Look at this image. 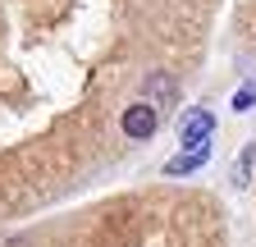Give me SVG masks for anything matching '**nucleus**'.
Returning a JSON list of instances; mask_svg holds the SVG:
<instances>
[{
	"label": "nucleus",
	"instance_id": "obj_1",
	"mask_svg": "<svg viewBox=\"0 0 256 247\" xmlns=\"http://www.w3.org/2000/svg\"><path fill=\"white\" fill-rule=\"evenodd\" d=\"M142 101H146L151 110H165V106H178V82H174V74H165V69L146 74V78H142Z\"/></svg>",
	"mask_w": 256,
	"mask_h": 247
},
{
	"label": "nucleus",
	"instance_id": "obj_2",
	"mask_svg": "<svg viewBox=\"0 0 256 247\" xmlns=\"http://www.w3.org/2000/svg\"><path fill=\"white\" fill-rule=\"evenodd\" d=\"M119 128L133 138V142H146V138L160 128V110H151L146 101H138V106H128V110L119 114Z\"/></svg>",
	"mask_w": 256,
	"mask_h": 247
},
{
	"label": "nucleus",
	"instance_id": "obj_3",
	"mask_svg": "<svg viewBox=\"0 0 256 247\" xmlns=\"http://www.w3.org/2000/svg\"><path fill=\"white\" fill-rule=\"evenodd\" d=\"M210 133H215V114L192 110L183 119V128H178V142H183V151H202V146H210Z\"/></svg>",
	"mask_w": 256,
	"mask_h": 247
},
{
	"label": "nucleus",
	"instance_id": "obj_4",
	"mask_svg": "<svg viewBox=\"0 0 256 247\" xmlns=\"http://www.w3.org/2000/svg\"><path fill=\"white\" fill-rule=\"evenodd\" d=\"M206 156H210V146H202V151H178V156L165 160V174H170V178L192 174V170H202V165H206Z\"/></svg>",
	"mask_w": 256,
	"mask_h": 247
},
{
	"label": "nucleus",
	"instance_id": "obj_5",
	"mask_svg": "<svg viewBox=\"0 0 256 247\" xmlns=\"http://www.w3.org/2000/svg\"><path fill=\"white\" fill-rule=\"evenodd\" d=\"M252 165H256V142L242 146V156H238V165H234V188H247V183H252Z\"/></svg>",
	"mask_w": 256,
	"mask_h": 247
},
{
	"label": "nucleus",
	"instance_id": "obj_6",
	"mask_svg": "<svg viewBox=\"0 0 256 247\" xmlns=\"http://www.w3.org/2000/svg\"><path fill=\"white\" fill-rule=\"evenodd\" d=\"M252 106H256V78H247V82L234 92V110H238V114H247Z\"/></svg>",
	"mask_w": 256,
	"mask_h": 247
}]
</instances>
